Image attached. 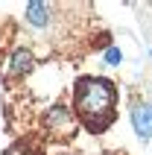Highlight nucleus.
Segmentation results:
<instances>
[{"label":"nucleus","instance_id":"nucleus-1","mask_svg":"<svg viewBox=\"0 0 152 155\" xmlns=\"http://www.w3.org/2000/svg\"><path fill=\"white\" fill-rule=\"evenodd\" d=\"M73 111L91 135H102L117 117V85L105 76H79L73 85Z\"/></svg>","mask_w":152,"mask_h":155},{"label":"nucleus","instance_id":"nucleus-2","mask_svg":"<svg viewBox=\"0 0 152 155\" xmlns=\"http://www.w3.org/2000/svg\"><path fill=\"white\" fill-rule=\"evenodd\" d=\"M76 111H70L64 103H56L53 108H47L44 114V132L50 140H59V143H70L76 138Z\"/></svg>","mask_w":152,"mask_h":155},{"label":"nucleus","instance_id":"nucleus-7","mask_svg":"<svg viewBox=\"0 0 152 155\" xmlns=\"http://www.w3.org/2000/svg\"><path fill=\"white\" fill-rule=\"evenodd\" d=\"M59 155H76V152H59Z\"/></svg>","mask_w":152,"mask_h":155},{"label":"nucleus","instance_id":"nucleus-4","mask_svg":"<svg viewBox=\"0 0 152 155\" xmlns=\"http://www.w3.org/2000/svg\"><path fill=\"white\" fill-rule=\"evenodd\" d=\"M35 68V56L29 47H15V53L9 56L6 61V76H24V73H29V70Z\"/></svg>","mask_w":152,"mask_h":155},{"label":"nucleus","instance_id":"nucleus-3","mask_svg":"<svg viewBox=\"0 0 152 155\" xmlns=\"http://www.w3.org/2000/svg\"><path fill=\"white\" fill-rule=\"evenodd\" d=\"M132 126H135L140 140H152V100L132 103Z\"/></svg>","mask_w":152,"mask_h":155},{"label":"nucleus","instance_id":"nucleus-5","mask_svg":"<svg viewBox=\"0 0 152 155\" xmlns=\"http://www.w3.org/2000/svg\"><path fill=\"white\" fill-rule=\"evenodd\" d=\"M120 59H123V56H120V50H114V47H108V50H105V61H108V64H120Z\"/></svg>","mask_w":152,"mask_h":155},{"label":"nucleus","instance_id":"nucleus-6","mask_svg":"<svg viewBox=\"0 0 152 155\" xmlns=\"http://www.w3.org/2000/svg\"><path fill=\"white\" fill-rule=\"evenodd\" d=\"M3 38H6V35H3V21H0V47H3Z\"/></svg>","mask_w":152,"mask_h":155}]
</instances>
